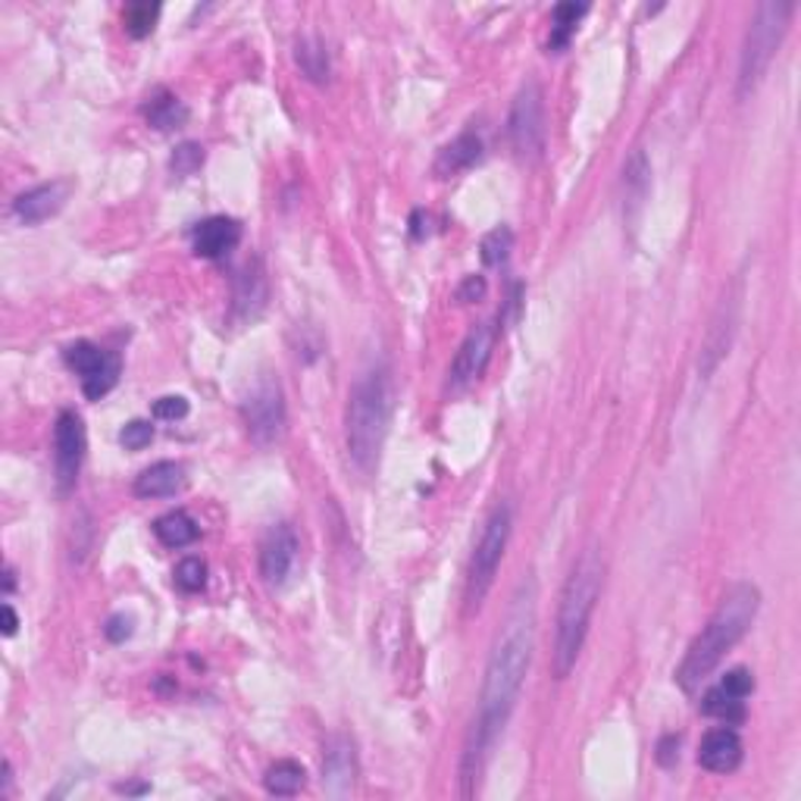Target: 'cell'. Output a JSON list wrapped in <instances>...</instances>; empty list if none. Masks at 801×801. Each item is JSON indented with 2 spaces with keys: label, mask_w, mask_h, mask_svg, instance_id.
I'll use <instances>...</instances> for the list:
<instances>
[{
  "label": "cell",
  "mask_w": 801,
  "mask_h": 801,
  "mask_svg": "<svg viewBox=\"0 0 801 801\" xmlns=\"http://www.w3.org/2000/svg\"><path fill=\"white\" fill-rule=\"evenodd\" d=\"M533 645H536V591L529 586L514 598L511 613H507L495 645H492L489 663H486V680H482V692H479V714H476V724H473L470 739H467V752H464V764H461V777L467 782L464 796L476 792L473 782H479L489 749L495 745V739L507 727V720L517 707L519 689H523L529 660H533Z\"/></svg>",
  "instance_id": "6da1fadb"
},
{
  "label": "cell",
  "mask_w": 801,
  "mask_h": 801,
  "mask_svg": "<svg viewBox=\"0 0 801 801\" xmlns=\"http://www.w3.org/2000/svg\"><path fill=\"white\" fill-rule=\"evenodd\" d=\"M757 608H761V591L754 589L752 583H736L724 595L720 608L714 611L705 630L689 645L683 663L677 670V683L683 692H695L717 670V663L727 658L732 645L745 638L749 626L757 617Z\"/></svg>",
  "instance_id": "7a4b0ae2"
},
{
  "label": "cell",
  "mask_w": 801,
  "mask_h": 801,
  "mask_svg": "<svg viewBox=\"0 0 801 801\" xmlns=\"http://www.w3.org/2000/svg\"><path fill=\"white\" fill-rule=\"evenodd\" d=\"M395 410V382L392 370L385 363L370 367L363 376L354 382L348 395V410H345V442H348V457L360 473H373L379 464V454L388 435Z\"/></svg>",
  "instance_id": "3957f363"
},
{
  "label": "cell",
  "mask_w": 801,
  "mask_h": 801,
  "mask_svg": "<svg viewBox=\"0 0 801 801\" xmlns=\"http://www.w3.org/2000/svg\"><path fill=\"white\" fill-rule=\"evenodd\" d=\"M601 576H605V564L595 551H586L566 576L561 605H558L554 651H551V670L558 680L570 677V670L576 667V660L583 655L591 613H595L598 595H601Z\"/></svg>",
  "instance_id": "277c9868"
},
{
  "label": "cell",
  "mask_w": 801,
  "mask_h": 801,
  "mask_svg": "<svg viewBox=\"0 0 801 801\" xmlns=\"http://www.w3.org/2000/svg\"><path fill=\"white\" fill-rule=\"evenodd\" d=\"M792 13H796V3H782V0H764L754 10L752 25L745 32L742 57H739V97L752 95L754 88L761 85L764 72L770 70L779 45L786 38Z\"/></svg>",
  "instance_id": "5b68a950"
},
{
  "label": "cell",
  "mask_w": 801,
  "mask_h": 801,
  "mask_svg": "<svg viewBox=\"0 0 801 801\" xmlns=\"http://www.w3.org/2000/svg\"><path fill=\"white\" fill-rule=\"evenodd\" d=\"M511 529H514V504L501 501L492 517L486 519L482 536L473 548L470 570H467V611H479V605L492 589L498 566L504 561V551L511 542Z\"/></svg>",
  "instance_id": "8992f818"
},
{
  "label": "cell",
  "mask_w": 801,
  "mask_h": 801,
  "mask_svg": "<svg viewBox=\"0 0 801 801\" xmlns=\"http://www.w3.org/2000/svg\"><path fill=\"white\" fill-rule=\"evenodd\" d=\"M241 417L258 445L279 442L285 435V423H288L283 385L273 376H260L241 400Z\"/></svg>",
  "instance_id": "52a82bcc"
},
{
  "label": "cell",
  "mask_w": 801,
  "mask_h": 801,
  "mask_svg": "<svg viewBox=\"0 0 801 801\" xmlns=\"http://www.w3.org/2000/svg\"><path fill=\"white\" fill-rule=\"evenodd\" d=\"M507 139L519 160L539 157L545 147V104L542 88L536 79H529L514 97L511 117H507Z\"/></svg>",
  "instance_id": "ba28073f"
},
{
  "label": "cell",
  "mask_w": 801,
  "mask_h": 801,
  "mask_svg": "<svg viewBox=\"0 0 801 801\" xmlns=\"http://www.w3.org/2000/svg\"><path fill=\"white\" fill-rule=\"evenodd\" d=\"M85 449H88V439H85L82 417L75 410H63L53 426V467H57L60 492H70L75 486L82 461H85Z\"/></svg>",
  "instance_id": "9c48e42d"
},
{
  "label": "cell",
  "mask_w": 801,
  "mask_h": 801,
  "mask_svg": "<svg viewBox=\"0 0 801 801\" xmlns=\"http://www.w3.org/2000/svg\"><path fill=\"white\" fill-rule=\"evenodd\" d=\"M67 363L82 376L85 398L100 400L119 382V357L100 351L92 342H75L67 348Z\"/></svg>",
  "instance_id": "30bf717a"
},
{
  "label": "cell",
  "mask_w": 801,
  "mask_h": 801,
  "mask_svg": "<svg viewBox=\"0 0 801 801\" xmlns=\"http://www.w3.org/2000/svg\"><path fill=\"white\" fill-rule=\"evenodd\" d=\"M495 338L498 332L492 323H479L476 330H470V335L464 338L461 351L454 357V363H451L449 385L454 392L467 388L470 382H476V379L486 373V367L492 360V351H495Z\"/></svg>",
  "instance_id": "8fae6325"
},
{
  "label": "cell",
  "mask_w": 801,
  "mask_h": 801,
  "mask_svg": "<svg viewBox=\"0 0 801 801\" xmlns=\"http://www.w3.org/2000/svg\"><path fill=\"white\" fill-rule=\"evenodd\" d=\"M298 558V536L288 523H279L266 533V539L260 545V576L270 586L285 583V576L291 573Z\"/></svg>",
  "instance_id": "7c38bea8"
},
{
  "label": "cell",
  "mask_w": 801,
  "mask_h": 801,
  "mask_svg": "<svg viewBox=\"0 0 801 801\" xmlns=\"http://www.w3.org/2000/svg\"><path fill=\"white\" fill-rule=\"evenodd\" d=\"M357 782V754L348 736H332L326 742V761H323V789L332 799H348Z\"/></svg>",
  "instance_id": "4fadbf2b"
},
{
  "label": "cell",
  "mask_w": 801,
  "mask_h": 801,
  "mask_svg": "<svg viewBox=\"0 0 801 801\" xmlns=\"http://www.w3.org/2000/svg\"><path fill=\"white\" fill-rule=\"evenodd\" d=\"M241 241V223L232 216H207L191 229V248L204 260L226 258Z\"/></svg>",
  "instance_id": "5bb4252c"
},
{
  "label": "cell",
  "mask_w": 801,
  "mask_h": 801,
  "mask_svg": "<svg viewBox=\"0 0 801 801\" xmlns=\"http://www.w3.org/2000/svg\"><path fill=\"white\" fill-rule=\"evenodd\" d=\"M70 198V182H45V186H35V189L23 191L16 201H13V216L25 223V226H35V223H45L53 213H60V207L67 204Z\"/></svg>",
  "instance_id": "9a60e30c"
},
{
  "label": "cell",
  "mask_w": 801,
  "mask_h": 801,
  "mask_svg": "<svg viewBox=\"0 0 801 801\" xmlns=\"http://www.w3.org/2000/svg\"><path fill=\"white\" fill-rule=\"evenodd\" d=\"M742 754H745V745H742L739 732L732 727H717L702 739L698 764L710 774H732L742 764Z\"/></svg>",
  "instance_id": "2e32d148"
},
{
  "label": "cell",
  "mask_w": 801,
  "mask_h": 801,
  "mask_svg": "<svg viewBox=\"0 0 801 801\" xmlns=\"http://www.w3.org/2000/svg\"><path fill=\"white\" fill-rule=\"evenodd\" d=\"M270 298V285H266V273L260 266V260L248 263L236 279V301H232V313L238 320H254L260 310L266 307Z\"/></svg>",
  "instance_id": "e0dca14e"
},
{
  "label": "cell",
  "mask_w": 801,
  "mask_h": 801,
  "mask_svg": "<svg viewBox=\"0 0 801 801\" xmlns=\"http://www.w3.org/2000/svg\"><path fill=\"white\" fill-rule=\"evenodd\" d=\"M482 160V139L476 132H464L457 135L454 142L445 144L435 157V176L439 179H451L464 169H470L473 164Z\"/></svg>",
  "instance_id": "ac0fdd59"
},
{
  "label": "cell",
  "mask_w": 801,
  "mask_h": 801,
  "mask_svg": "<svg viewBox=\"0 0 801 801\" xmlns=\"http://www.w3.org/2000/svg\"><path fill=\"white\" fill-rule=\"evenodd\" d=\"M186 486V467L176 461H160L135 479V495L139 498H169L182 492Z\"/></svg>",
  "instance_id": "d6986e66"
},
{
  "label": "cell",
  "mask_w": 801,
  "mask_h": 801,
  "mask_svg": "<svg viewBox=\"0 0 801 801\" xmlns=\"http://www.w3.org/2000/svg\"><path fill=\"white\" fill-rule=\"evenodd\" d=\"M623 189H626L623 207H626V216L633 219L638 207L645 204L648 189H651V166H648L645 151H636V154L626 160V166H623Z\"/></svg>",
  "instance_id": "ffe728a7"
},
{
  "label": "cell",
  "mask_w": 801,
  "mask_h": 801,
  "mask_svg": "<svg viewBox=\"0 0 801 801\" xmlns=\"http://www.w3.org/2000/svg\"><path fill=\"white\" fill-rule=\"evenodd\" d=\"M144 119L157 129V132H169V129H179L186 125L189 119V107L169 92H157L154 97H147L144 104Z\"/></svg>",
  "instance_id": "44dd1931"
},
{
  "label": "cell",
  "mask_w": 801,
  "mask_h": 801,
  "mask_svg": "<svg viewBox=\"0 0 801 801\" xmlns=\"http://www.w3.org/2000/svg\"><path fill=\"white\" fill-rule=\"evenodd\" d=\"M154 536L166 548H186V545L198 542L201 529H198V523L186 511H169L160 519H154Z\"/></svg>",
  "instance_id": "7402d4cb"
},
{
  "label": "cell",
  "mask_w": 801,
  "mask_h": 801,
  "mask_svg": "<svg viewBox=\"0 0 801 801\" xmlns=\"http://www.w3.org/2000/svg\"><path fill=\"white\" fill-rule=\"evenodd\" d=\"M304 767L298 764V761H276L270 770H266V777H263V786H266V792L270 796H276V799H288V796H295V792H301V786H304Z\"/></svg>",
  "instance_id": "603a6c76"
},
{
  "label": "cell",
  "mask_w": 801,
  "mask_h": 801,
  "mask_svg": "<svg viewBox=\"0 0 801 801\" xmlns=\"http://www.w3.org/2000/svg\"><path fill=\"white\" fill-rule=\"evenodd\" d=\"M589 13L586 3H558L554 13H551V38H548V48L564 50L570 45V38L576 35V25L579 20Z\"/></svg>",
  "instance_id": "cb8c5ba5"
},
{
  "label": "cell",
  "mask_w": 801,
  "mask_h": 801,
  "mask_svg": "<svg viewBox=\"0 0 801 801\" xmlns=\"http://www.w3.org/2000/svg\"><path fill=\"white\" fill-rule=\"evenodd\" d=\"M295 60H298V67L304 72L310 82H326L330 79V50L326 45L320 41V38H304V41H298V48H295Z\"/></svg>",
  "instance_id": "d4e9b609"
},
{
  "label": "cell",
  "mask_w": 801,
  "mask_h": 801,
  "mask_svg": "<svg viewBox=\"0 0 801 801\" xmlns=\"http://www.w3.org/2000/svg\"><path fill=\"white\" fill-rule=\"evenodd\" d=\"M702 710H705L707 717H717V720H724L727 727H736V724H742L745 720V707H742V698H736L730 695L724 685H714V689H707L705 698H702Z\"/></svg>",
  "instance_id": "484cf974"
},
{
  "label": "cell",
  "mask_w": 801,
  "mask_h": 801,
  "mask_svg": "<svg viewBox=\"0 0 801 801\" xmlns=\"http://www.w3.org/2000/svg\"><path fill=\"white\" fill-rule=\"evenodd\" d=\"M160 20V3H129L125 10H122V25H125V32L132 35V38H147L151 32H154V25Z\"/></svg>",
  "instance_id": "4316f807"
},
{
  "label": "cell",
  "mask_w": 801,
  "mask_h": 801,
  "mask_svg": "<svg viewBox=\"0 0 801 801\" xmlns=\"http://www.w3.org/2000/svg\"><path fill=\"white\" fill-rule=\"evenodd\" d=\"M514 251V232L507 226H498L489 236L479 241V258L486 266H501Z\"/></svg>",
  "instance_id": "83f0119b"
},
{
  "label": "cell",
  "mask_w": 801,
  "mask_h": 801,
  "mask_svg": "<svg viewBox=\"0 0 801 801\" xmlns=\"http://www.w3.org/2000/svg\"><path fill=\"white\" fill-rule=\"evenodd\" d=\"M201 166H204V147L194 142L179 144V147L172 151V157H169V169H172V176H179V179H189V176H194Z\"/></svg>",
  "instance_id": "f1b7e54d"
},
{
  "label": "cell",
  "mask_w": 801,
  "mask_h": 801,
  "mask_svg": "<svg viewBox=\"0 0 801 801\" xmlns=\"http://www.w3.org/2000/svg\"><path fill=\"white\" fill-rule=\"evenodd\" d=\"M172 579L182 591H201L207 586V564L201 558H186L179 561V566L172 570Z\"/></svg>",
  "instance_id": "f546056e"
},
{
  "label": "cell",
  "mask_w": 801,
  "mask_h": 801,
  "mask_svg": "<svg viewBox=\"0 0 801 801\" xmlns=\"http://www.w3.org/2000/svg\"><path fill=\"white\" fill-rule=\"evenodd\" d=\"M119 442H122V449H129V451L147 449V445L154 442V426L147 423V420H132V423L122 426Z\"/></svg>",
  "instance_id": "4dcf8cb0"
},
{
  "label": "cell",
  "mask_w": 801,
  "mask_h": 801,
  "mask_svg": "<svg viewBox=\"0 0 801 801\" xmlns=\"http://www.w3.org/2000/svg\"><path fill=\"white\" fill-rule=\"evenodd\" d=\"M151 414H154V420H166V423L182 420V417H189V400L182 395H166V398L154 400Z\"/></svg>",
  "instance_id": "1f68e13d"
},
{
  "label": "cell",
  "mask_w": 801,
  "mask_h": 801,
  "mask_svg": "<svg viewBox=\"0 0 801 801\" xmlns=\"http://www.w3.org/2000/svg\"><path fill=\"white\" fill-rule=\"evenodd\" d=\"M720 685H724L730 695H736V698H749V695L754 692L752 670H745V667H732L730 673H724Z\"/></svg>",
  "instance_id": "d6a6232c"
},
{
  "label": "cell",
  "mask_w": 801,
  "mask_h": 801,
  "mask_svg": "<svg viewBox=\"0 0 801 801\" xmlns=\"http://www.w3.org/2000/svg\"><path fill=\"white\" fill-rule=\"evenodd\" d=\"M135 633V620L132 617H125V613H117V617H110L107 620V626H104V636L110 638L113 645L119 642H125V638Z\"/></svg>",
  "instance_id": "836d02e7"
},
{
  "label": "cell",
  "mask_w": 801,
  "mask_h": 801,
  "mask_svg": "<svg viewBox=\"0 0 801 801\" xmlns=\"http://www.w3.org/2000/svg\"><path fill=\"white\" fill-rule=\"evenodd\" d=\"M457 298L464 301V304H470V301H479V298H486V279L482 276H467L464 285L457 288Z\"/></svg>",
  "instance_id": "e575fe53"
},
{
  "label": "cell",
  "mask_w": 801,
  "mask_h": 801,
  "mask_svg": "<svg viewBox=\"0 0 801 801\" xmlns=\"http://www.w3.org/2000/svg\"><path fill=\"white\" fill-rule=\"evenodd\" d=\"M677 749H680V739H677V736H667V739L660 742L658 761L663 764V767H670V764H673V761L680 757V752H677Z\"/></svg>",
  "instance_id": "d590c367"
},
{
  "label": "cell",
  "mask_w": 801,
  "mask_h": 801,
  "mask_svg": "<svg viewBox=\"0 0 801 801\" xmlns=\"http://www.w3.org/2000/svg\"><path fill=\"white\" fill-rule=\"evenodd\" d=\"M20 630V617L13 611V605H3V636H13Z\"/></svg>",
  "instance_id": "8d00e7d4"
}]
</instances>
